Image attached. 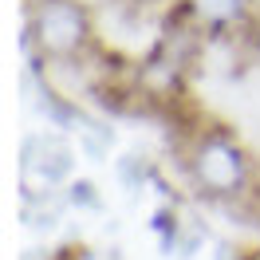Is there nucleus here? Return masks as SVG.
<instances>
[{
	"label": "nucleus",
	"instance_id": "nucleus-1",
	"mask_svg": "<svg viewBox=\"0 0 260 260\" xmlns=\"http://www.w3.org/2000/svg\"><path fill=\"white\" fill-rule=\"evenodd\" d=\"M178 170L181 181L213 205L244 201L260 181L256 158L225 122H201L189 130L178 146Z\"/></svg>",
	"mask_w": 260,
	"mask_h": 260
},
{
	"label": "nucleus",
	"instance_id": "nucleus-2",
	"mask_svg": "<svg viewBox=\"0 0 260 260\" xmlns=\"http://www.w3.org/2000/svg\"><path fill=\"white\" fill-rule=\"evenodd\" d=\"M44 55L51 71L83 67L95 59L99 16L79 0H28L24 16V55Z\"/></svg>",
	"mask_w": 260,
	"mask_h": 260
},
{
	"label": "nucleus",
	"instance_id": "nucleus-3",
	"mask_svg": "<svg viewBox=\"0 0 260 260\" xmlns=\"http://www.w3.org/2000/svg\"><path fill=\"white\" fill-rule=\"evenodd\" d=\"M75 178V150L59 130L28 134L20 146V189L24 201H51L59 197Z\"/></svg>",
	"mask_w": 260,
	"mask_h": 260
},
{
	"label": "nucleus",
	"instance_id": "nucleus-4",
	"mask_svg": "<svg viewBox=\"0 0 260 260\" xmlns=\"http://www.w3.org/2000/svg\"><path fill=\"white\" fill-rule=\"evenodd\" d=\"M178 8L197 24V32L205 40L248 36L252 20L260 16L256 0H178Z\"/></svg>",
	"mask_w": 260,
	"mask_h": 260
},
{
	"label": "nucleus",
	"instance_id": "nucleus-5",
	"mask_svg": "<svg viewBox=\"0 0 260 260\" xmlns=\"http://www.w3.org/2000/svg\"><path fill=\"white\" fill-rule=\"evenodd\" d=\"M114 170H118V185H122L130 197H138L142 189H150V178H154L158 166L150 162L146 150H122V158L114 162Z\"/></svg>",
	"mask_w": 260,
	"mask_h": 260
},
{
	"label": "nucleus",
	"instance_id": "nucleus-6",
	"mask_svg": "<svg viewBox=\"0 0 260 260\" xmlns=\"http://www.w3.org/2000/svg\"><path fill=\"white\" fill-rule=\"evenodd\" d=\"M181 221H185V209L178 205H154L150 213V233L158 241V252L162 256H178V237H181Z\"/></svg>",
	"mask_w": 260,
	"mask_h": 260
},
{
	"label": "nucleus",
	"instance_id": "nucleus-7",
	"mask_svg": "<svg viewBox=\"0 0 260 260\" xmlns=\"http://www.w3.org/2000/svg\"><path fill=\"white\" fill-rule=\"evenodd\" d=\"M75 138H79V146H83V154H87V158L103 162V158L111 154V146H114V126L107 122V118H99V114H87Z\"/></svg>",
	"mask_w": 260,
	"mask_h": 260
},
{
	"label": "nucleus",
	"instance_id": "nucleus-8",
	"mask_svg": "<svg viewBox=\"0 0 260 260\" xmlns=\"http://www.w3.org/2000/svg\"><path fill=\"white\" fill-rule=\"evenodd\" d=\"M209 244V225L201 221V213L185 209V221H181V237H178V260H193L201 248Z\"/></svg>",
	"mask_w": 260,
	"mask_h": 260
},
{
	"label": "nucleus",
	"instance_id": "nucleus-9",
	"mask_svg": "<svg viewBox=\"0 0 260 260\" xmlns=\"http://www.w3.org/2000/svg\"><path fill=\"white\" fill-rule=\"evenodd\" d=\"M63 201H67V209H79V213L107 209V201H103V193H99V185L91 178H71V185L63 189Z\"/></svg>",
	"mask_w": 260,
	"mask_h": 260
},
{
	"label": "nucleus",
	"instance_id": "nucleus-10",
	"mask_svg": "<svg viewBox=\"0 0 260 260\" xmlns=\"http://www.w3.org/2000/svg\"><path fill=\"white\" fill-rule=\"evenodd\" d=\"M244 40H248V48H252V51L260 55V16L252 20V28H248V36H244Z\"/></svg>",
	"mask_w": 260,
	"mask_h": 260
},
{
	"label": "nucleus",
	"instance_id": "nucleus-11",
	"mask_svg": "<svg viewBox=\"0 0 260 260\" xmlns=\"http://www.w3.org/2000/svg\"><path fill=\"white\" fill-rule=\"evenodd\" d=\"M79 4H87V8H91V12H107V8H114V4H118V0H79Z\"/></svg>",
	"mask_w": 260,
	"mask_h": 260
},
{
	"label": "nucleus",
	"instance_id": "nucleus-12",
	"mask_svg": "<svg viewBox=\"0 0 260 260\" xmlns=\"http://www.w3.org/2000/svg\"><path fill=\"white\" fill-rule=\"evenodd\" d=\"M99 260H126V256H122V252H114V248H111V252H103Z\"/></svg>",
	"mask_w": 260,
	"mask_h": 260
}]
</instances>
